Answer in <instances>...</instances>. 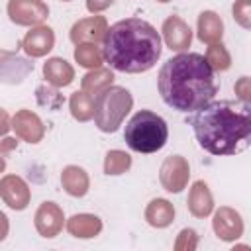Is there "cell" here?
<instances>
[{
    "mask_svg": "<svg viewBox=\"0 0 251 251\" xmlns=\"http://www.w3.org/2000/svg\"><path fill=\"white\" fill-rule=\"evenodd\" d=\"M190 210L196 216H206L212 210V198L208 192V186L204 182H196L192 196H190Z\"/></svg>",
    "mask_w": 251,
    "mask_h": 251,
    "instance_id": "cell-12",
    "label": "cell"
},
{
    "mask_svg": "<svg viewBox=\"0 0 251 251\" xmlns=\"http://www.w3.org/2000/svg\"><path fill=\"white\" fill-rule=\"evenodd\" d=\"M10 18L18 24H31L39 22L47 16V8L39 0H12L8 6Z\"/></svg>",
    "mask_w": 251,
    "mask_h": 251,
    "instance_id": "cell-6",
    "label": "cell"
},
{
    "mask_svg": "<svg viewBox=\"0 0 251 251\" xmlns=\"http://www.w3.org/2000/svg\"><path fill=\"white\" fill-rule=\"evenodd\" d=\"M198 29H200V39L206 43H214L222 37V20L214 12H204L200 14L198 20Z\"/></svg>",
    "mask_w": 251,
    "mask_h": 251,
    "instance_id": "cell-10",
    "label": "cell"
},
{
    "mask_svg": "<svg viewBox=\"0 0 251 251\" xmlns=\"http://www.w3.org/2000/svg\"><path fill=\"white\" fill-rule=\"evenodd\" d=\"M165 37H167V45L175 51L184 49L190 45V29L178 20V18H171L165 22Z\"/></svg>",
    "mask_w": 251,
    "mask_h": 251,
    "instance_id": "cell-8",
    "label": "cell"
},
{
    "mask_svg": "<svg viewBox=\"0 0 251 251\" xmlns=\"http://www.w3.org/2000/svg\"><path fill=\"white\" fill-rule=\"evenodd\" d=\"M159 94L176 112H194L214 100L218 80L212 65L200 53H178L159 69Z\"/></svg>",
    "mask_w": 251,
    "mask_h": 251,
    "instance_id": "cell-2",
    "label": "cell"
},
{
    "mask_svg": "<svg viewBox=\"0 0 251 251\" xmlns=\"http://www.w3.org/2000/svg\"><path fill=\"white\" fill-rule=\"evenodd\" d=\"M131 108V96L120 86H110L98 94L94 104V120L102 131H116L124 114Z\"/></svg>",
    "mask_w": 251,
    "mask_h": 251,
    "instance_id": "cell-5",
    "label": "cell"
},
{
    "mask_svg": "<svg viewBox=\"0 0 251 251\" xmlns=\"http://www.w3.org/2000/svg\"><path fill=\"white\" fill-rule=\"evenodd\" d=\"M198 145L210 155H237L251 141V106L243 100H210L188 118Z\"/></svg>",
    "mask_w": 251,
    "mask_h": 251,
    "instance_id": "cell-1",
    "label": "cell"
},
{
    "mask_svg": "<svg viewBox=\"0 0 251 251\" xmlns=\"http://www.w3.org/2000/svg\"><path fill=\"white\" fill-rule=\"evenodd\" d=\"M43 73L57 86H65V84H69L73 80V71L67 65V61H63V59H51V61H47L45 67H43Z\"/></svg>",
    "mask_w": 251,
    "mask_h": 251,
    "instance_id": "cell-11",
    "label": "cell"
},
{
    "mask_svg": "<svg viewBox=\"0 0 251 251\" xmlns=\"http://www.w3.org/2000/svg\"><path fill=\"white\" fill-rule=\"evenodd\" d=\"M169 137V127L167 122L151 112V110H141L131 116V120L126 124L124 139L131 151L137 153H155L165 147Z\"/></svg>",
    "mask_w": 251,
    "mask_h": 251,
    "instance_id": "cell-4",
    "label": "cell"
},
{
    "mask_svg": "<svg viewBox=\"0 0 251 251\" xmlns=\"http://www.w3.org/2000/svg\"><path fill=\"white\" fill-rule=\"evenodd\" d=\"M214 227L218 231V235L222 239H233V237H239L243 226H241V220L235 212L224 208L216 214V220H214Z\"/></svg>",
    "mask_w": 251,
    "mask_h": 251,
    "instance_id": "cell-7",
    "label": "cell"
},
{
    "mask_svg": "<svg viewBox=\"0 0 251 251\" xmlns=\"http://www.w3.org/2000/svg\"><path fill=\"white\" fill-rule=\"evenodd\" d=\"M24 47L29 55H43L53 47V31L49 27H37L27 33Z\"/></svg>",
    "mask_w": 251,
    "mask_h": 251,
    "instance_id": "cell-9",
    "label": "cell"
},
{
    "mask_svg": "<svg viewBox=\"0 0 251 251\" xmlns=\"http://www.w3.org/2000/svg\"><path fill=\"white\" fill-rule=\"evenodd\" d=\"M8 129V118L4 112H0V133H4Z\"/></svg>",
    "mask_w": 251,
    "mask_h": 251,
    "instance_id": "cell-21",
    "label": "cell"
},
{
    "mask_svg": "<svg viewBox=\"0 0 251 251\" xmlns=\"http://www.w3.org/2000/svg\"><path fill=\"white\" fill-rule=\"evenodd\" d=\"M2 167H4V161H2V159H0V171H2Z\"/></svg>",
    "mask_w": 251,
    "mask_h": 251,
    "instance_id": "cell-22",
    "label": "cell"
},
{
    "mask_svg": "<svg viewBox=\"0 0 251 251\" xmlns=\"http://www.w3.org/2000/svg\"><path fill=\"white\" fill-rule=\"evenodd\" d=\"M161 2H167V0H161Z\"/></svg>",
    "mask_w": 251,
    "mask_h": 251,
    "instance_id": "cell-23",
    "label": "cell"
},
{
    "mask_svg": "<svg viewBox=\"0 0 251 251\" xmlns=\"http://www.w3.org/2000/svg\"><path fill=\"white\" fill-rule=\"evenodd\" d=\"M245 86H247V76H243V78H241V82H239L235 88H237V90H241V94H239V96H241V100H243V102H249V92L245 90Z\"/></svg>",
    "mask_w": 251,
    "mask_h": 251,
    "instance_id": "cell-20",
    "label": "cell"
},
{
    "mask_svg": "<svg viewBox=\"0 0 251 251\" xmlns=\"http://www.w3.org/2000/svg\"><path fill=\"white\" fill-rule=\"evenodd\" d=\"M249 0H239L235 6H233V16L235 20L243 25V27H249Z\"/></svg>",
    "mask_w": 251,
    "mask_h": 251,
    "instance_id": "cell-19",
    "label": "cell"
},
{
    "mask_svg": "<svg viewBox=\"0 0 251 251\" xmlns=\"http://www.w3.org/2000/svg\"><path fill=\"white\" fill-rule=\"evenodd\" d=\"M208 63L212 65V69H227L229 67V57H227V53L222 49V45H220V53H216V49H214V45L210 47V51H208Z\"/></svg>",
    "mask_w": 251,
    "mask_h": 251,
    "instance_id": "cell-18",
    "label": "cell"
},
{
    "mask_svg": "<svg viewBox=\"0 0 251 251\" xmlns=\"http://www.w3.org/2000/svg\"><path fill=\"white\" fill-rule=\"evenodd\" d=\"M147 216H149V222H153L159 216L155 226H167L171 222V218H173V208L165 200H155V202H151V208H149Z\"/></svg>",
    "mask_w": 251,
    "mask_h": 251,
    "instance_id": "cell-15",
    "label": "cell"
},
{
    "mask_svg": "<svg viewBox=\"0 0 251 251\" xmlns=\"http://www.w3.org/2000/svg\"><path fill=\"white\" fill-rule=\"evenodd\" d=\"M69 229L78 237H90L100 229V222L92 216H75L69 224Z\"/></svg>",
    "mask_w": 251,
    "mask_h": 251,
    "instance_id": "cell-13",
    "label": "cell"
},
{
    "mask_svg": "<svg viewBox=\"0 0 251 251\" xmlns=\"http://www.w3.org/2000/svg\"><path fill=\"white\" fill-rule=\"evenodd\" d=\"M71 108H73V116L78 118V120H86L90 118L94 106H92V100L84 94V92H75L73 98H71Z\"/></svg>",
    "mask_w": 251,
    "mask_h": 251,
    "instance_id": "cell-14",
    "label": "cell"
},
{
    "mask_svg": "<svg viewBox=\"0 0 251 251\" xmlns=\"http://www.w3.org/2000/svg\"><path fill=\"white\" fill-rule=\"evenodd\" d=\"M75 57L84 67H98L100 65V53L96 51L94 45H80V47H76Z\"/></svg>",
    "mask_w": 251,
    "mask_h": 251,
    "instance_id": "cell-16",
    "label": "cell"
},
{
    "mask_svg": "<svg viewBox=\"0 0 251 251\" xmlns=\"http://www.w3.org/2000/svg\"><path fill=\"white\" fill-rule=\"evenodd\" d=\"M127 167H129V155H126L122 151L108 153V159H106V173L108 175H120Z\"/></svg>",
    "mask_w": 251,
    "mask_h": 251,
    "instance_id": "cell-17",
    "label": "cell"
},
{
    "mask_svg": "<svg viewBox=\"0 0 251 251\" xmlns=\"http://www.w3.org/2000/svg\"><path fill=\"white\" fill-rule=\"evenodd\" d=\"M102 57L114 71L145 73L161 57V35L141 18L120 20L102 37Z\"/></svg>",
    "mask_w": 251,
    "mask_h": 251,
    "instance_id": "cell-3",
    "label": "cell"
}]
</instances>
